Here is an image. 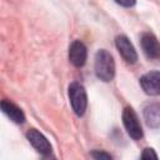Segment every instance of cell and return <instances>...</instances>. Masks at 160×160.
Wrapping results in <instances>:
<instances>
[{
    "instance_id": "30bf717a",
    "label": "cell",
    "mask_w": 160,
    "mask_h": 160,
    "mask_svg": "<svg viewBox=\"0 0 160 160\" xmlns=\"http://www.w3.org/2000/svg\"><path fill=\"white\" fill-rule=\"evenodd\" d=\"M144 119L149 128L158 129L160 125V105L159 102H151L144 108Z\"/></svg>"
},
{
    "instance_id": "4fadbf2b",
    "label": "cell",
    "mask_w": 160,
    "mask_h": 160,
    "mask_svg": "<svg viewBox=\"0 0 160 160\" xmlns=\"http://www.w3.org/2000/svg\"><path fill=\"white\" fill-rule=\"evenodd\" d=\"M120 6H126V8H130V6H134L135 5V1H116Z\"/></svg>"
},
{
    "instance_id": "7c38bea8",
    "label": "cell",
    "mask_w": 160,
    "mask_h": 160,
    "mask_svg": "<svg viewBox=\"0 0 160 160\" xmlns=\"http://www.w3.org/2000/svg\"><path fill=\"white\" fill-rule=\"evenodd\" d=\"M140 160H158V155H156V152L154 151V149L146 148V149H144Z\"/></svg>"
},
{
    "instance_id": "7a4b0ae2",
    "label": "cell",
    "mask_w": 160,
    "mask_h": 160,
    "mask_svg": "<svg viewBox=\"0 0 160 160\" xmlns=\"http://www.w3.org/2000/svg\"><path fill=\"white\" fill-rule=\"evenodd\" d=\"M69 99L74 112L78 116H82L88 105V96L85 88L79 82H71L69 86Z\"/></svg>"
},
{
    "instance_id": "52a82bcc",
    "label": "cell",
    "mask_w": 160,
    "mask_h": 160,
    "mask_svg": "<svg viewBox=\"0 0 160 160\" xmlns=\"http://www.w3.org/2000/svg\"><path fill=\"white\" fill-rule=\"evenodd\" d=\"M86 56H88V51H86V46L84 45V42L80 41V40L72 41V44L69 48V60H70V62L74 66L80 68L85 64Z\"/></svg>"
},
{
    "instance_id": "8fae6325",
    "label": "cell",
    "mask_w": 160,
    "mask_h": 160,
    "mask_svg": "<svg viewBox=\"0 0 160 160\" xmlns=\"http://www.w3.org/2000/svg\"><path fill=\"white\" fill-rule=\"evenodd\" d=\"M91 156L94 160H112L111 155L104 150H92Z\"/></svg>"
},
{
    "instance_id": "5bb4252c",
    "label": "cell",
    "mask_w": 160,
    "mask_h": 160,
    "mask_svg": "<svg viewBox=\"0 0 160 160\" xmlns=\"http://www.w3.org/2000/svg\"><path fill=\"white\" fill-rule=\"evenodd\" d=\"M41 160H56V159H55V158L51 155V152H50V154H46V155H44Z\"/></svg>"
},
{
    "instance_id": "277c9868",
    "label": "cell",
    "mask_w": 160,
    "mask_h": 160,
    "mask_svg": "<svg viewBox=\"0 0 160 160\" xmlns=\"http://www.w3.org/2000/svg\"><path fill=\"white\" fill-rule=\"evenodd\" d=\"M115 45L116 49L119 50L120 55L124 58V60L129 64H134L138 60V54L130 40L125 35H119L115 38Z\"/></svg>"
},
{
    "instance_id": "3957f363",
    "label": "cell",
    "mask_w": 160,
    "mask_h": 160,
    "mask_svg": "<svg viewBox=\"0 0 160 160\" xmlns=\"http://www.w3.org/2000/svg\"><path fill=\"white\" fill-rule=\"evenodd\" d=\"M122 124H124L128 134L134 140H139L142 136L141 124L139 121V118H138L136 112L132 110V108L128 106V108L124 109V111H122Z\"/></svg>"
},
{
    "instance_id": "8992f818",
    "label": "cell",
    "mask_w": 160,
    "mask_h": 160,
    "mask_svg": "<svg viewBox=\"0 0 160 160\" xmlns=\"http://www.w3.org/2000/svg\"><path fill=\"white\" fill-rule=\"evenodd\" d=\"M26 139L29 140V142L42 155L50 154L51 152V145L49 142V140L36 129H29L26 132Z\"/></svg>"
},
{
    "instance_id": "6da1fadb",
    "label": "cell",
    "mask_w": 160,
    "mask_h": 160,
    "mask_svg": "<svg viewBox=\"0 0 160 160\" xmlns=\"http://www.w3.org/2000/svg\"><path fill=\"white\" fill-rule=\"evenodd\" d=\"M95 74L96 76L108 82L114 79L115 75V62L111 54L106 50H99L95 55Z\"/></svg>"
},
{
    "instance_id": "9c48e42d",
    "label": "cell",
    "mask_w": 160,
    "mask_h": 160,
    "mask_svg": "<svg viewBox=\"0 0 160 160\" xmlns=\"http://www.w3.org/2000/svg\"><path fill=\"white\" fill-rule=\"evenodd\" d=\"M0 109L14 122L22 124L25 121V115H24L22 110L16 104H14V102H11L9 100H1L0 101Z\"/></svg>"
},
{
    "instance_id": "ba28073f",
    "label": "cell",
    "mask_w": 160,
    "mask_h": 160,
    "mask_svg": "<svg viewBox=\"0 0 160 160\" xmlns=\"http://www.w3.org/2000/svg\"><path fill=\"white\" fill-rule=\"evenodd\" d=\"M141 46L145 52V55L149 59H158L160 54V48L158 39L151 32H144L141 35Z\"/></svg>"
},
{
    "instance_id": "5b68a950",
    "label": "cell",
    "mask_w": 160,
    "mask_h": 160,
    "mask_svg": "<svg viewBox=\"0 0 160 160\" xmlns=\"http://www.w3.org/2000/svg\"><path fill=\"white\" fill-rule=\"evenodd\" d=\"M140 85L148 95H159L160 92V72L154 70L140 78Z\"/></svg>"
}]
</instances>
